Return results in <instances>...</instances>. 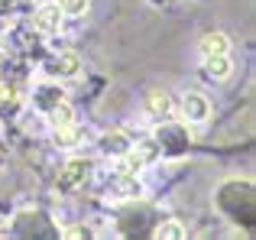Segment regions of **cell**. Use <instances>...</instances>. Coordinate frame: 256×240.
Wrapping results in <instances>:
<instances>
[{"mask_svg": "<svg viewBox=\"0 0 256 240\" xmlns=\"http://www.w3.org/2000/svg\"><path fill=\"white\" fill-rule=\"evenodd\" d=\"M178 110L188 124H204V120L211 117V101H208L204 94H198V91H185L182 101H178Z\"/></svg>", "mask_w": 256, "mask_h": 240, "instance_id": "6da1fadb", "label": "cell"}, {"mask_svg": "<svg viewBox=\"0 0 256 240\" xmlns=\"http://www.w3.org/2000/svg\"><path fill=\"white\" fill-rule=\"evenodd\" d=\"M88 176H91V159H68L65 169L58 172V188L75 192L82 188V182H88Z\"/></svg>", "mask_w": 256, "mask_h": 240, "instance_id": "7a4b0ae2", "label": "cell"}, {"mask_svg": "<svg viewBox=\"0 0 256 240\" xmlns=\"http://www.w3.org/2000/svg\"><path fill=\"white\" fill-rule=\"evenodd\" d=\"M65 23V13L58 4H42L36 10V16H32V26H36L39 32H58V26Z\"/></svg>", "mask_w": 256, "mask_h": 240, "instance_id": "3957f363", "label": "cell"}, {"mask_svg": "<svg viewBox=\"0 0 256 240\" xmlns=\"http://www.w3.org/2000/svg\"><path fill=\"white\" fill-rule=\"evenodd\" d=\"M175 110V101L169 91H152L150 98H146V114H150L152 120H169Z\"/></svg>", "mask_w": 256, "mask_h": 240, "instance_id": "277c9868", "label": "cell"}, {"mask_svg": "<svg viewBox=\"0 0 256 240\" xmlns=\"http://www.w3.org/2000/svg\"><path fill=\"white\" fill-rule=\"evenodd\" d=\"M201 68H204V75L211 78V82H227L230 78V72H234V62H230V56H208V58H201Z\"/></svg>", "mask_w": 256, "mask_h": 240, "instance_id": "5b68a950", "label": "cell"}, {"mask_svg": "<svg viewBox=\"0 0 256 240\" xmlns=\"http://www.w3.org/2000/svg\"><path fill=\"white\" fill-rule=\"evenodd\" d=\"M110 195H117V198H140L143 195V185H140V178L133 176V172H117V178L110 182Z\"/></svg>", "mask_w": 256, "mask_h": 240, "instance_id": "8992f818", "label": "cell"}, {"mask_svg": "<svg viewBox=\"0 0 256 240\" xmlns=\"http://www.w3.org/2000/svg\"><path fill=\"white\" fill-rule=\"evenodd\" d=\"M82 68H84V65H82V58H78L75 52H62V56L49 65V72H52V75H58V78H78V75H82Z\"/></svg>", "mask_w": 256, "mask_h": 240, "instance_id": "52a82bcc", "label": "cell"}, {"mask_svg": "<svg viewBox=\"0 0 256 240\" xmlns=\"http://www.w3.org/2000/svg\"><path fill=\"white\" fill-rule=\"evenodd\" d=\"M198 52H201V58H208V56H224V52H230V39H227L224 32H208V36H201Z\"/></svg>", "mask_w": 256, "mask_h": 240, "instance_id": "ba28073f", "label": "cell"}, {"mask_svg": "<svg viewBox=\"0 0 256 240\" xmlns=\"http://www.w3.org/2000/svg\"><path fill=\"white\" fill-rule=\"evenodd\" d=\"M84 140V130L78 124H65V126H56V133H52V143L62 146V150H75L78 143Z\"/></svg>", "mask_w": 256, "mask_h": 240, "instance_id": "9c48e42d", "label": "cell"}, {"mask_svg": "<svg viewBox=\"0 0 256 240\" xmlns=\"http://www.w3.org/2000/svg\"><path fill=\"white\" fill-rule=\"evenodd\" d=\"M49 124H52V130H56V126H65V124H75V110H72V104H65V101H56V104H52Z\"/></svg>", "mask_w": 256, "mask_h": 240, "instance_id": "30bf717a", "label": "cell"}, {"mask_svg": "<svg viewBox=\"0 0 256 240\" xmlns=\"http://www.w3.org/2000/svg\"><path fill=\"white\" fill-rule=\"evenodd\" d=\"M100 146H104L107 152H114V156H120V152H126V150H130L133 143H130V140L124 136V133H107V136L100 140Z\"/></svg>", "mask_w": 256, "mask_h": 240, "instance_id": "8fae6325", "label": "cell"}, {"mask_svg": "<svg viewBox=\"0 0 256 240\" xmlns=\"http://www.w3.org/2000/svg\"><path fill=\"white\" fill-rule=\"evenodd\" d=\"M156 237L159 240H182L185 237V228H182V221H162L156 228Z\"/></svg>", "mask_w": 256, "mask_h": 240, "instance_id": "7c38bea8", "label": "cell"}, {"mask_svg": "<svg viewBox=\"0 0 256 240\" xmlns=\"http://www.w3.org/2000/svg\"><path fill=\"white\" fill-rule=\"evenodd\" d=\"M58 6H62L65 16H84L88 6H91V0H58Z\"/></svg>", "mask_w": 256, "mask_h": 240, "instance_id": "4fadbf2b", "label": "cell"}, {"mask_svg": "<svg viewBox=\"0 0 256 240\" xmlns=\"http://www.w3.org/2000/svg\"><path fill=\"white\" fill-rule=\"evenodd\" d=\"M136 150H140V152L146 156V162H152V159L159 156V146H156V140H143V143H140Z\"/></svg>", "mask_w": 256, "mask_h": 240, "instance_id": "5bb4252c", "label": "cell"}, {"mask_svg": "<svg viewBox=\"0 0 256 240\" xmlns=\"http://www.w3.org/2000/svg\"><path fill=\"white\" fill-rule=\"evenodd\" d=\"M62 237H65V240H78V237H84V230H82V228H68Z\"/></svg>", "mask_w": 256, "mask_h": 240, "instance_id": "9a60e30c", "label": "cell"}]
</instances>
